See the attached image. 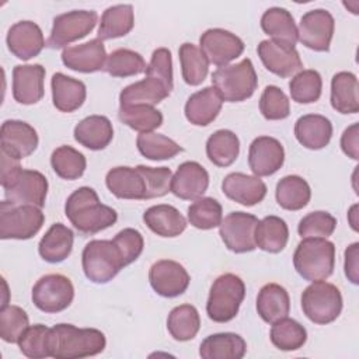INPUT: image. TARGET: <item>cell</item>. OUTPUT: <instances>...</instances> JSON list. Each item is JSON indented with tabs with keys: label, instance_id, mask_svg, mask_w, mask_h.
<instances>
[{
	"label": "cell",
	"instance_id": "obj_40",
	"mask_svg": "<svg viewBox=\"0 0 359 359\" xmlns=\"http://www.w3.org/2000/svg\"><path fill=\"white\" fill-rule=\"evenodd\" d=\"M201 327V317L192 304H181L174 307L167 318V330L175 341L194 339Z\"/></svg>",
	"mask_w": 359,
	"mask_h": 359
},
{
	"label": "cell",
	"instance_id": "obj_6",
	"mask_svg": "<svg viewBox=\"0 0 359 359\" xmlns=\"http://www.w3.org/2000/svg\"><path fill=\"white\" fill-rule=\"evenodd\" d=\"M245 285L234 273H223L212 283L206 303L208 317L215 323L231 321L244 300Z\"/></svg>",
	"mask_w": 359,
	"mask_h": 359
},
{
	"label": "cell",
	"instance_id": "obj_56",
	"mask_svg": "<svg viewBox=\"0 0 359 359\" xmlns=\"http://www.w3.org/2000/svg\"><path fill=\"white\" fill-rule=\"evenodd\" d=\"M358 123H352L349 128H346L341 136V149L342 151L353 158L358 160L359 158V133H358Z\"/></svg>",
	"mask_w": 359,
	"mask_h": 359
},
{
	"label": "cell",
	"instance_id": "obj_20",
	"mask_svg": "<svg viewBox=\"0 0 359 359\" xmlns=\"http://www.w3.org/2000/svg\"><path fill=\"white\" fill-rule=\"evenodd\" d=\"M107 56L102 41L94 38L88 42L65 48L62 52V62L70 70L94 73L104 70Z\"/></svg>",
	"mask_w": 359,
	"mask_h": 359
},
{
	"label": "cell",
	"instance_id": "obj_53",
	"mask_svg": "<svg viewBox=\"0 0 359 359\" xmlns=\"http://www.w3.org/2000/svg\"><path fill=\"white\" fill-rule=\"evenodd\" d=\"M116 247L119 248L122 257H123V262L125 265H129L132 262H135L144 247V240L143 236L140 234V231H137L136 229H123L121 230L112 240Z\"/></svg>",
	"mask_w": 359,
	"mask_h": 359
},
{
	"label": "cell",
	"instance_id": "obj_25",
	"mask_svg": "<svg viewBox=\"0 0 359 359\" xmlns=\"http://www.w3.org/2000/svg\"><path fill=\"white\" fill-rule=\"evenodd\" d=\"M223 105V100L216 91V88L205 87L195 94H192L185 104V116L187 119L196 126H208L212 123Z\"/></svg>",
	"mask_w": 359,
	"mask_h": 359
},
{
	"label": "cell",
	"instance_id": "obj_47",
	"mask_svg": "<svg viewBox=\"0 0 359 359\" xmlns=\"http://www.w3.org/2000/svg\"><path fill=\"white\" fill-rule=\"evenodd\" d=\"M222 205L209 196L195 199L188 208L189 223L199 230H210L220 224L223 219Z\"/></svg>",
	"mask_w": 359,
	"mask_h": 359
},
{
	"label": "cell",
	"instance_id": "obj_3",
	"mask_svg": "<svg viewBox=\"0 0 359 359\" xmlns=\"http://www.w3.org/2000/svg\"><path fill=\"white\" fill-rule=\"evenodd\" d=\"M293 265L296 272L306 280H325L334 272V243L318 237H309L302 240L294 250Z\"/></svg>",
	"mask_w": 359,
	"mask_h": 359
},
{
	"label": "cell",
	"instance_id": "obj_21",
	"mask_svg": "<svg viewBox=\"0 0 359 359\" xmlns=\"http://www.w3.org/2000/svg\"><path fill=\"white\" fill-rule=\"evenodd\" d=\"M8 50L21 60H29L45 46L42 29L34 21H18L10 27L6 38Z\"/></svg>",
	"mask_w": 359,
	"mask_h": 359
},
{
	"label": "cell",
	"instance_id": "obj_1",
	"mask_svg": "<svg viewBox=\"0 0 359 359\" xmlns=\"http://www.w3.org/2000/svg\"><path fill=\"white\" fill-rule=\"evenodd\" d=\"M65 213L73 227L87 236L111 227L118 219L116 210L102 205L97 192L90 187H81L67 198Z\"/></svg>",
	"mask_w": 359,
	"mask_h": 359
},
{
	"label": "cell",
	"instance_id": "obj_16",
	"mask_svg": "<svg viewBox=\"0 0 359 359\" xmlns=\"http://www.w3.org/2000/svg\"><path fill=\"white\" fill-rule=\"evenodd\" d=\"M258 56L264 66L273 74L286 79L303 69V63L296 48L264 39L257 48Z\"/></svg>",
	"mask_w": 359,
	"mask_h": 359
},
{
	"label": "cell",
	"instance_id": "obj_37",
	"mask_svg": "<svg viewBox=\"0 0 359 359\" xmlns=\"http://www.w3.org/2000/svg\"><path fill=\"white\" fill-rule=\"evenodd\" d=\"M135 25V13L132 4H116L108 7L101 17L98 27V39L107 41L128 35Z\"/></svg>",
	"mask_w": 359,
	"mask_h": 359
},
{
	"label": "cell",
	"instance_id": "obj_24",
	"mask_svg": "<svg viewBox=\"0 0 359 359\" xmlns=\"http://www.w3.org/2000/svg\"><path fill=\"white\" fill-rule=\"evenodd\" d=\"M223 194L244 206H254L259 203L266 195V185L259 177L244 172H231L224 177L222 182Z\"/></svg>",
	"mask_w": 359,
	"mask_h": 359
},
{
	"label": "cell",
	"instance_id": "obj_46",
	"mask_svg": "<svg viewBox=\"0 0 359 359\" xmlns=\"http://www.w3.org/2000/svg\"><path fill=\"white\" fill-rule=\"evenodd\" d=\"M50 165L56 175L73 181L80 178L86 171V157L72 146H60L50 156Z\"/></svg>",
	"mask_w": 359,
	"mask_h": 359
},
{
	"label": "cell",
	"instance_id": "obj_48",
	"mask_svg": "<svg viewBox=\"0 0 359 359\" xmlns=\"http://www.w3.org/2000/svg\"><path fill=\"white\" fill-rule=\"evenodd\" d=\"M323 90V80L317 70H302L289 83V91L293 101L299 104L316 102Z\"/></svg>",
	"mask_w": 359,
	"mask_h": 359
},
{
	"label": "cell",
	"instance_id": "obj_13",
	"mask_svg": "<svg viewBox=\"0 0 359 359\" xmlns=\"http://www.w3.org/2000/svg\"><path fill=\"white\" fill-rule=\"evenodd\" d=\"M334 28L335 21L330 11L324 8L310 10L300 18L297 41L316 52H327L331 45Z\"/></svg>",
	"mask_w": 359,
	"mask_h": 359
},
{
	"label": "cell",
	"instance_id": "obj_39",
	"mask_svg": "<svg viewBox=\"0 0 359 359\" xmlns=\"http://www.w3.org/2000/svg\"><path fill=\"white\" fill-rule=\"evenodd\" d=\"M276 202L286 210H300L310 202L311 189L299 175H286L276 184Z\"/></svg>",
	"mask_w": 359,
	"mask_h": 359
},
{
	"label": "cell",
	"instance_id": "obj_17",
	"mask_svg": "<svg viewBox=\"0 0 359 359\" xmlns=\"http://www.w3.org/2000/svg\"><path fill=\"white\" fill-rule=\"evenodd\" d=\"M107 188L119 199H149V189L143 167H115L107 172Z\"/></svg>",
	"mask_w": 359,
	"mask_h": 359
},
{
	"label": "cell",
	"instance_id": "obj_30",
	"mask_svg": "<svg viewBox=\"0 0 359 359\" xmlns=\"http://www.w3.org/2000/svg\"><path fill=\"white\" fill-rule=\"evenodd\" d=\"M171 88H168L163 81L154 77L146 76V79L136 81L133 84L126 86L119 94V105H151L161 102L171 94Z\"/></svg>",
	"mask_w": 359,
	"mask_h": 359
},
{
	"label": "cell",
	"instance_id": "obj_15",
	"mask_svg": "<svg viewBox=\"0 0 359 359\" xmlns=\"http://www.w3.org/2000/svg\"><path fill=\"white\" fill-rule=\"evenodd\" d=\"M149 280L153 290L163 297H177L189 286V273L177 261L160 259L150 266Z\"/></svg>",
	"mask_w": 359,
	"mask_h": 359
},
{
	"label": "cell",
	"instance_id": "obj_44",
	"mask_svg": "<svg viewBox=\"0 0 359 359\" xmlns=\"http://www.w3.org/2000/svg\"><path fill=\"white\" fill-rule=\"evenodd\" d=\"M140 154L149 160H168L182 151V147L172 139L154 132L140 133L136 139Z\"/></svg>",
	"mask_w": 359,
	"mask_h": 359
},
{
	"label": "cell",
	"instance_id": "obj_54",
	"mask_svg": "<svg viewBox=\"0 0 359 359\" xmlns=\"http://www.w3.org/2000/svg\"><path fill=\"white\" fill-rule=\"evenodd\" d=\"M146 76L158 79L172 90V59L167 48H158L153 52L150 63L146 67Z\"/></svg>",
	"mask_w": 359,
	"mask_h": 359
},
{
	"label": "cell",
	"instance_id": "obj_23",
	"mask_svg": "<svg viewBox=\"0 0 359 359\" xmlns=\"http://www.w3.org/2000/svg\"><path fill=\"white\" fill-rule=\"evenodd\" d=\"M209 187V174L196 161H185L180 164L171 178V192L184 201H195L202 198Z\"/></svg>",
	"mask_w": 359,
	"mask_h": 359
},
{
	"label": "cell",
	"instance_id": "obj_49",
	"mask_svg": "<svg viewBox=\"0 0 359 359\" xmlns=\"http://www.w3.org/2000/svg\"><path fill=\"white\" fill-rule=\"evenodd\" d=\"M49 338L50 328L43 324L29 325L18 341V348L22 355L31 359L49 358Z\"/></svg>",
	"mask_w": 359,
	"mask_h": 359
},
{
	"label": "cell",
	"instance_id": "obj_51",
	"mask_svg": "<svg viewBox=\"0 0 359 359\" xmlns=\"http://www.w3.org/2000/svg\"><path fill=\"white\" fill-rule=\"evenodd\" d=\"M337 227V219L324 210H316L306 215L297 226V233L302 238L330 237Z\"/></svg>",
	"mask_w": 359,
	"mask_h": 359
},
{
	"label": "cell",
	"instance_id": "obj_14",
	"mask_svg": "<svg viewBox=\"0 0 359 359\" xmlns=\"http://www.w3.org/2000/svg\"><path fill=\"white\" fill-rule=\"evenodd\" d=\"M201 50L208 62L223 67L244 52V42L233 32L222 28L206 29L199 38Z\"/></svg>",
	"mask_w": 359,
	"mask_h": 359
},
{
	"label": "cell",
	"instance_id": "obj_29",
	"mask_svg": "<svg viewBox=\"0 0 359 359\" xmlns=\"http://www.w3.org/2000/svg\"><path fill=\"white\" fill-rule=\"evenodd\" d=\"M146 226L160 237H177L187 229V220L171 205H154L143 213Z\"/></svg>",
	"mask_w": 359,
	"mask_h": 359
},
{
	"label": "cell",
	"instance_id": "obj_36",
	"mask_svg": "<svg viewBox=\"0 0 359 359\" xmlns=\"http://www.w3.org/2000/svg\"><path fill=\"white\" fill-rule=\"evenodd\" d=\"M255 244L262 251L276 254L280 252L289 240V229L283 219L278 216H265L255 226Z\"/></svg>",
	"mask_w": 359,
	"mask_h": 359
},
{
	"label": "cell",
	"instance_id": "obj_22",
	"mask_svg": "<svg viewBox=\"0 0 359 359\" xmlns=\"http://www.w3.org/2000/svg\"><path fill=\"white\" fill-rule=\"evenodd\" d=\"M45 67L41 65H17L13 69V97L18 104L32 105L43 97Z\"/></svg>",
	"mask_w": 359,
	"mask_h": 359
},
{
	"label": "cell",
	"instance_id": "obj_19",
	"mask_svg": "<svg viewBox=\"0 0 359 359\" xmlns=\"http://www.w3.org/2000/svg\"><path fill=\"white\" fill-rule=\"evenodd\" d=\"M285 161L282 143L271 136L255 137L248 150V165L254 175L268 177L275 174Z\"/></svg>",
	"mask_w": 359,
	"mask_h": 359
},
{
	"label": "cell",
	"instance_id": "obj_52",
	"mask_svg": "<svg viewBox=\"0 0 359 359\" xmlns=\"http://www.w3.org/2000/svg\"><path fill=\"white\" fill-rule=\"evenodd\" d=\"M259 111L268 121L285 119L290 114L289 98L279 87L266 86L259 98Z\"/></svg>",
	"mask_w": 359,
	"mask_h": 359
},
{
	"label": "cell",
	"instance_id": "obj_10",
	"mask_svg": "<svg viewBox=\"0 0 359 359\" xmlns=\"http://www.w3.org/2000/svg\"><path fill=\"white\" fill-rule=\"evenodd\" d=\"M74 297L72 280L62 273H48L36 280L32 287V302L43 313L66 310Z\"/></svg>",
	"mask_w": 359,
	"mask_h": 359
},
{
	"label": "cell",
	"instance_id": "obj_33",
	"mask_svg": "<svg viewBox=\"0 0 359 359\" xmlns=\"http://www.w3.org/2000/svg\"><path fill=\"white\" fill-rule=\"evenodd\" d=\"M245 352V341L234 332L212 334L199 346V355L203 359H241Z\"/></svg>",
	"mask_w": 359,
	"mask_h": 359
},
{
	"label": "cell",
	"instance_id": "obj_9",
	"mask_svg": "<svg viewBox=\"0 0 359 359\" xmlns=\"http://www.w3.org/2000/svg\"><path fill=\"white\" fill-rule=\"evenodd\" d=\"M4 199L13 205H34L42 208L48 194V180L36 170H17L1 182Z\"/></svg>",
	"mask_w": 359,
	"mask_h": 359
},
{
	"label": "cell",
	"instance_id": "obj_57",
	"mask_svg": "<svg viewBox=\"0 0 359 359\" xmlns=\"http://www.w3.org/2000/svg\"><path fill=\"white\" fill-rule=\"evenodd\" d=\"M356 209H358V205H353L352 208H351V210H349V222H351V226H352V229L355 230V231H358V223H356V219H355V216H356Z\"/></svg>",
	"mask_w": 359,
	"mask_h": 359
},
{
	"label": "cell",
	"instance_id": "obj_34",
	"mask_svg": "<svg viewBox=\"0 0 359 359\" xmlns=\"http://www.w3.org/2000/svg\"><path fill=\"white\" fill-rule=\"evenodd\" d=\"M262 31L272 41L294 48L297 42V27L293 15L282 7H271L261 17Z\"/></svg>",
	"mask_w": 359,
	"mask_h": 359
},
{
	"label": "cell",
	"instance_id": "obj_41",
	"mask_svg": "<svg viewBox=\"0 0 359 359\" xmlns=\"http://www.w3.org/2000/svg\"><path fill=\"white\" fill-rule=\"evenodd\" d=\"M118 118L122 123L140 133L153 132L163 123V114L151 105H119Z\"/></svg>",
	"mask_w": 359,
	"mask_h": 359
},
{
	"label": "cell",
	"instance_id": "obj_2",
	"mask_svg": "<svg viewBox=\"0 0 359 359\" xmlns=\"http://www.w3.org/2000/svg\"><path fill=\"white\" fill-rule=\"evenodd\" d=\"M105 335L95 328H77L73 324H56L50 328L49 352L55 359H77L101 353Z\"/></svg>",
	"mask_w": 359,
	"mask_h": 359
},
{
	"label": "cell",
	"instance_id": "obj_26",
	"mask_svg": "<svg viewBox=\"0 0 359 359\" xmlns=\"http://www.w3.org/2000/svg\"><path fill=\"white\" fill-rule=\"evenodd\" d=\"M294 136L306 149L320 150L325 147L332 137V123L324 115H303L294 123Z\"/></svg>",
	"mask_w": 359,
	"mask_h": 359
},
{
	"label": "cell",
	"instance_id": "obj_28",
	"mask_svg": "<svg viewBox=\"0 0 359 359\" xmlns=\"http://www.w3.org/2000/svg\"><path fill=\"white\" fill-rule=\"evenodd\" d=\"M73 135L81 146L90 150H102L111 143L114 128L107 116L90 115L74 126Z\"/></svg>",
	"mask_w": 359,
	"mask_h": 359
},
{
	"label": "cell",
	"instance_id": "obj_32",
	"mask_svg": "<svg viewBox=\"0 0 359 359\" xmlns=\"http://www.w3.org/2000/svg\"><path fill=\"white\" fill-rule=\"evenodd\" d=\"M73 231L62 223H55L41 238L38 244V252L43 261L57 264L70 255L73 250Z\"/></svg>",
	"mask_w": 359,
	"mask_h": 359
},
{
	"label": "cell",
	"instance_id": "obj_4",
	"mask_svg": "<svg viewBox=\"0 0 359 359\" xmlns=\"http://www.w3.org/2000/svg\"><path fill=\"white\" fill-rule=\"evenodd\" d=\"M212 84L227 102H241L250 98L258 86L252 62L245 57L236 65L216 69L212 73Z\"/></svg>",
	"mask_w": 359,
	"mask_h": 359
},
{
	"label": "cell",
	"instance_id": "obj_8",
	"mask_svg": "<svg viewBox=\"0 0 359 359\" xmlns=\"http://www.w3.org/2000/svg\"><path fill=\"white\" fill-rule=\"evenodd\" d=\"M45 215L34 205H13L7 199L0 203V238L28 240L43 226Z\"/></svg>",
	"mask_w": 359,
	"mask_h": 359
},
{
	"label": "cell",
	"instance_id": "obj_42",
	"mask_svg": "<svg viewBox=\"0 0 359 359\" xmlns=\"http://www.w3.org/2000/svg\"><path fill=\"white\" fill-rule=\"evenodd\" d=\"M182 79L189 86H199L205 81L209 72V62L201 48L191 42H185L178 50Z\"/></svg>",
	"mask_w": 359,
	"mask_h": 359
},
{
	"label": "cell",
	"instance_id": "obj_5",
	"mask_svg": "<svg viewBox=\"0 0 359 359\" xmlns=\"http://www.w3.org/2000/svg\"><path fill=\"white\" fill-rule=\"evenodd\" d=\"M84 275L94 283H108L126 266L123 257L112 240H93L81 254Z\"/></svg>",
	"mask_w": 359,
	"mask_h": 359
},
{
	"label": "cell",
	"instance_id": "obj_11",
	"mask_svg": "<svg viewBox=\"0 0 359 359\" xmlns=\"http://www.w3.org/2000/svg\"><path fill=\"white\" fill-rule=\"evenodd\" d=\"M97 18L98 15L93 10H73L56 15L46 45L59 49L87 36L94 29Z\"/></svg>",
	"mask_w": 359,
	"mask_h": 359
},
{
	"label": "cell",
	"instance_id": "obj_38",
	"mask_svg": "<svg viewBox=\"0 0 359 359\" xmlns=\"http://www.w3.org/2000/svg\"><path fill=\"white\" fill-rule=\"evenodd\" d=\"M240 153V140L229 129H219L206 140V156L217 167L231 165Z\"/></svg>",
	"mask_w": 359,
	"mask_h": 359
},
{
	"label": "cell",
	"instance_id": "obj_18",
	"mask_svg": "<svg viewBox=\"0 0 359 359\" xmlns=\"http://www.w3.org/2000/svg\"><path fill=\"white\" fill-rule=\"evenodd\" d=\"M36 130L24 121L7 119L0 129L1 151L21 160L32 154L38 147Z\"/></svg>",
	"mask_w": 359,
	"mask_h": 359
},
{
	"label": "cell",
	"instance_id": "obj_31",
	"mask_svg": "<svg viewBox=\"0 0 359 359\" xmlns=\"http://www.w3.org/2000/svg\"><path fill=\"white\" fill-rule=\"evenodd\" d=\"M257 311L259 317L268 323L287 317L290 311V297L287 290L278 283H266L257 296Z\"/></svg>",
	"mask_w": 359,
	"mask_h": 359
},
{
	"label": "cell",
	"instance_id": "obj_12",
	"mask_svg": "<svg viewBox=\"0 0 359 359\" xmlns=\"http://www.w3.org/2000/svg\"><path fill=\"white\" fill-rule=\"evenodd\" d=\"M257 223L258 219L251 213H229L219 224V233L224 245L236 254L254 251L257 248L254 237Z\"/></svg>",
	"mask_w": 359,
	"mask_h": 359
},
{
	"label": "cell",
	"instance_id": "obj_7",
	"mask_svg": "<svg viewBox=\"0 0 359 359\" xmlns=\"http://www.w3.org/2000/svg\"><path fill=\"white\" fill-rule=\"evenodd\" d=\"M302 310L314 324H330L342 311V294L332 283L325 280L313 282L302 293Z\"/></svg>",
	"mask_w": 359,
	"mask_h": 359
},
{
	"label": "cell",
	"instance_id": "obj_45",
	"mask_svg": "<svg viewBox=\"0 0 359 359\" xmlns=\"http://www.w3.org/2000/svg\"><path fill=\"white\" fill-rule=\"evenodd\" d=\"M146 62L140 53L119 48L107 56L104 70L112 77H130L146 72Z\"/></svg>",
	"mask_w": 359,
	"mask_h": 359
},
{
	"label": "cell",
	"instance_id": "obj_43",
	"mask_svg": "<svg viewBox=\"0 0 359 359\" xmlns=\"http://www.w3.org/2000/svg\"><path fill=\"white\" fill-rule=\"evenodd\" d=\"M271 342L280 351H296L307 341L306 328L293 318L283 317L272 324Z\"/></svg>",
	"mask_w": 359,
	"mask_h": 359
},
{
	"label": "cell",
	"instance_id": "obj_50",
	"mask_svg": "<svg viewBox=\"0 0 359 359\" xmlns=\"http://www.w3.org/2000/svg\"><path fill=\"white\" fill-rule=\"evenodd\" d=\"M29 327L25 310L18 306L6 304L0 310V337L8 344H18L24 331Z\"/></svg>",
	"mask_w": 359,
	"mask_h": 359
},
{
	"label": "cell",
	"instance_id": "obj_35",
	"mask_svg": "<svg viewBox=\"0 0 359 359\" xmlns=\"http://www.w3.org/2000/svg\"><path fill=\"white\" fill-rule=\"evenodd\" d=\"M358 79L351 72H339L331 80V105L339 114L359 111Z\"/></svg>",
	"mask_w": 359,
	"mask_h": 359
},
{
	"label": "cell",
	"instance_id": "obj_27",
	"mask_svg": "<svg viewBox=\"0 0 359 359\" xmlns=\"http://www.w3.org/2000/svg\"><path fill=\"white\" fill-rule=\"evenodd\" d=\"M52 101L60 112H73L79 109L87 97L86 84L63 73H55L50 80Z\"/></svg>",
	"mask_w": 359,
	"mask_h": 359
},
{
	"label": "cell",
	"instance_id": "obj_55",
	"mask_svg": "<svg viewBox=\"0 0 359 359\" xmlns=\"http://www.w3.org/2000/svg\"><path fill=\"white\" fill-rule=\"evenodd\" d=\"M358 257H359V243H353L345 250V264H344L345 275L353 285L359 283V258Z\"/></svg>",
	"mask_w": 359,
	"mask_h": 359
}]
</instances>
